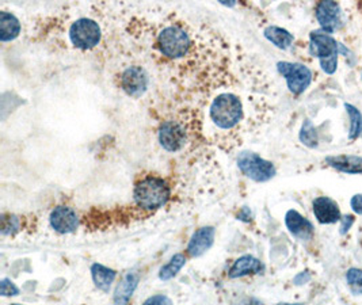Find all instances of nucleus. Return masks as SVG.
<instances>
[{
  "label": "nucleus",
  "mask_w": 362,
  "mask_h": 305,
  "mask_svg": "<svg viewBox=\"0 0 362 305\" xmlns=\"http://www.w3.org/2000/svg\"><path fill=\"white\" fill-rule=\"evenodd\" d=\"M278 72L287 80L290 93L294 95H301L312 81L311 70L300 63L280 61L277 64Z\"/></svg>",
  "instance_id": "423d86ee"
},
{
  "label": "nucleus",
  "mask_w": 362,
  "mask_h": 305,
  "mask_svg": "<svg viewBox=\"0 0 362 305\" xmlns=\"http://www.w3.org/2000/svg\"><path fill=\"white\" fill-rule=\"evenodd\" d=\"M215 228L213 227H202L197 229L189 242L188 254L193 258L205 254L215 242Z\"/></svg>",
  "instance_id": "4468645a"
},
{
  "label": "nucleus",
  "mask_w": 362,
  "mask_h": 305,
  "mask_svg": "<svg viewBox=\"0 0 362 305\" xmlns=\"http://www.w3.org/2000/svg\"><path fill=\"white\" fill-rule=\"evenodd\" d=\"M239 219L244 220V221H250V220H251V212H250V209L243 208V210H241V213L239 214Z\"/></svg>",
  "instance_id": "7c9ffc66"
},
{
  "label": "nucleus",
  "mask_w": 362,
  "mask_h": 305,
  "mask_svg": "<svg viewBox=\"0 0 362 305\" xmlns=\"http://www.w3.org/2000/svg\"><path fill=\"white\" fill-rule=\"evenodd\" d=\"M186 263V258L183 254H175L171 259H169V263L165 265L160 272H159V279L162 281H169L171 279H174L179 272L181 269L185 266Z\"/></svg>",
  "instance_id": "4be33fe9"
},
{
  "label": "nucleus",
  "mask_w": 362,
  "mask_h": 305,
  "mask_svg": "<svg viewBox=\"0 0 362 305\" xmlns=\"http://www.w3.org/2000/svg\"><path fill=\"white\" fill-rule=\"evenodd\" d=\"M135 201L144 210H155L166 205L169 198V186L158 177H145L139 180L133 191Z\"/></svg>",
  "instance_id": "7ed1b4c3"
},
{
  "label": "nucleus",
  "mask_w": 362,
  "mask_h": 305,
  "mask_svg": "<svg viewBox=\"0 0 362 305\" xmlns=\"http://www.w3.org/2000/svg\"><path fill=\"white\" fill-rule=\"evenodd\" d=\"M91 277L98 289H100L102 292H109L112 283L117 277V273L103 265L94 263L91 266Z\"/></svg>",
  "instance_id": "aec40b11"
},
{
  "label": "nucleus",
  "mask_w": 362,
  "mask_h": 305,
  "mask_svg": "<svg viewBox=\"0 0 362 305\" xmlns=\"http://www.w3.org/2000/svg\"><path fill=\"white\" fill-rule=\"evenodd\" d=\"M143 305H174L171 299L167 296H163V295H156V296H152V297H148L145 300Z\"/></svg>",
  "instance_id": "cd10ccee"
},
{
  "label": "nucleus",
  "mask_w": 362,
  "mask_h": 305,
  "mask_svg": "<svg viewBox=\"0 0 362 305\" xmlns=\"http://www.w3.org/2000/svg\"><path fill=\"white\" fill-rule=\"evenodd\" d=\"M21 33L18 18L7 11L0 13V41L7 42L15 40Z\"/></svg>",
  "instance_id": "a211bd4d"
},
{
  "label": "nucleus",
  "mask_w": 362,
  "mask_h": 305,
  "mask_svg": "<svg viewBox=\"0 0 362 305\" xmlns=\"http://www.w3.org/2000/svg\"><path fill=\"white\" fill-rule=\"evenodd\" d=\"M349 116V140L356 141L362 134V113L352 103H345Z\"/></svg>",
  "instance_id": "412c9836"
},
{
  "label": "nucleus",
  "mask_w": 362,
  "mask_h": 305,
  "mask_svg": "<svg viewBox=\"0 0 362 305\" xmlns=\"http://www.w3.org/2000/svg\"><path fill=\"white\" fill-rule=\"evenodd\" d=\"M121 88L132 98H140L148 88V75L139 65L126 68L120 77Z\"/></svg>",
  "instance_id": "9d476101"
},
{
  "label": "nucleus",
  "mask_w": 362,
  "mask_h": 305,
  "mask_svg": "<svg viewBox=\"0 0 362 305\" xmlns=\"http://www.w3.org/2000/svg\"><path fill=\"white\" fill-rule=\"evenodd\" d=\"M350 206L356 214H362V194H356L350 200Z\"/></svg>",
  "instance_id": "c85d7f7f"
},
{
  "label": "nucleus",
  "mask_w": 362,
  "mask_h": 305,
  "mask_svg": "<svg viewBox=\"0 0 362 305\" xmlns=\"http://www.w3.org/2000/svg\"><path fill=\"white\" fill-rule=\"evenodd\" d=\"M264 34L273 45H276L277 48H280L282 51L289 49L293 41H294V37L290 31H288L287 29L278 27V26L266 27Z\"/></svg>",
  "instance_id": "6ab92c4d"
},
{
  "label": "nucleus",
  "mask_w": 362,
  "mask_h": 305,
  "mask_svg": "<svg viewBox=\"0 0 362 305\" xmlns=\"http://www.w3.org/2000/svg\"><path fill=\"white\" fill-rule=\"evenodd\" d=\"M354 221H356V219H354V216L353 214H345V216H342V219H340V227H339V233L340 235H346L350 228L353 227V224H354Z\"/></svg>",
  "instance_id": "bb28decb"
},
{
  "label": "nucleus",
  "mask_w": 362,
  "mask_h": 305,
  "mask_svg": "<svg viewBox=\"0 0 362 305\" xmlns=\"http://www.w3.org/2000/svg\"><path fill=\"white\" fill-rule=\"evenodd\" d=\"M159 143L169 152L181 151L188 143V127L176 120L165 121L159 127Z\"/></svg>",
  "instance_id": "6e6552de"
},
{
  "label": "nucleus",
  "mask_w": 362,
  "mask_h": 305,
  "mask_svg": "<svg viewBox=\"0 0 362 305\" xmlns=\"http://www.w3.org/2000/svg\"><path fill=\"white\" fill-rule=\"evenodd\" d=\"M299 139L308 148H316L319 146L317 129L315 127L314 123L311 120H306L303 123V127L300 129Z\"/></svg>",
  "instance_id": "5701e85b"
},
{
  "label": "nucleus",
  "mask_w": 362,
  "mask_h": 305,
  "mask_svg": "<svg viewBox=\"0 0 362 305\" xmlns=\"http://www.w3.org/2000/svg\"><path fill=\"white\" fill-rule=\"evenodd\" d=\"M248 305H264V303L259 302V300H257V299H251Z\"/></svg>",
  "instance_id": "2f4dec72"
},
{
  "label": "nucleus",
  "mask_w": 362,
  "mask_h": 305,
  "mask_svg": "<svg viewBox=\"0 0 362 305\" xmlns=\"http://www.w3.org/2000/svg\"><path fill=\"white\" fill-rule=\"evenodd\" d=\"M316 19L320 25V30L329 34L338 31L343 26V14L339 3L331 0H324L317 3Z\"/></svg>",
  "instance_id": "1a4fd4ad"
},
{
  "label": "nucleus",
  "mask_w": 362,
  "mask_h": 305,
  "mask_svg": "<svg viewBox=\"0 0 362 305\" xmlns=\"http://www.w3.org/2000/svg\"><path fill=\"white\" fill-rule=\"evenodd\" d=\"M50 226L59 233H73L79 227V217L76 212L68 206H57L52 210L49 217Z\"/></svg>",
  "instance_id": "9b49d317"
},
{
  "label": "nucleus",
  "mask_w": 362,
  "mask_h": 305,
  "mask_svg": "<svg viewBox=\"0 0 362 305\" xmlns=\"http://www.w3.org/2000/svg\"><path fill=\"white\" fill-rule=\"evenodd\" d=\"M13 305H21V304H13Z\"/></svg>",
  "instance_id": "72a5a7b5"
},
{
  "label": "nucleus",
  "mask_w": 362,
  "mask_h": 305,
  "mask_svg": "<svg viewBox=\"0 0 362 305\" xmlns=\"http://www.w3.org/2000/svg\"><path fill=\"white\" fill-rule=\"evenodd\" d=\"M310 54L319 60L320 68L327 75H334L338 70L339 42L323 30L310 34Z\"/></svg>",
  "instance_id": "f03ea898"
},
{
  "label": "nucleus",
  "mask_w": 362,
  "mask_h": 305,
  "mask_svg": "<svg viewBox=\"0 0 362 305\" xmlns=\"http://www.w3.org/2000/svg\"><path fill=\"white\" fill-rule=\"evenodd\" d=\"M285 226L290 233L300 240H311L315 228L312 223L297 210H288L285 214Z\"/></svg>",
  "instance_id": "ddd939ff"
},
{
  "label": "nucleus",
  "mask_w": 362,
  "mask_h": 305,
  "mask_svg": "<svg viewBox=\"0 0 362 305\" xmlns=\"http://www.w3.org/2000/svg\"><path fill=\"white\" fill-rule=\"evenodd\" d=\"M211 120L220 129H232L243 118L241 98L234 94H221L211 104Z\"/></svg>",
  "instance_id": "20e7f679"
},
{
  "label": "nucleus",
  "mask_w": 362,
  "mask_h": 305,
  "mask_svg": "<svg viewBox=\"0 0 362 305\" xmlns=\"http://www.w3.org/2000/svg\"><path fill=\"white\" fill-rule=\"evenodd\" d=\"M193 45L189 31L179 24L166 25L156 37V47L162 56L169 60H179L189 54Z\"/></svg>",
  "instance_id": "f257e3e1"
},
{
  "label": "nucleus",
  "mask_w": 362,
  "mask_h": 305,
  "mask_svg": "<svg viewBox=\"0 0 362 305\" xmlns=\"http://www.w3.org/2000/svg\"><path fill=\"white\" fill-rule=\"evenodd\" d=\"M238 167L247 178L255 182H267L276 175L274 164L255 152L239 153Z\"/></svg>",
  "instance_id": "39448f33"
},
{
  "label": "nucleus",
  "mask_w": 362,
  "mask_h": 305,
  "mask_svg": "<svg viewBox=\"0 0 362 305\" xmlns=\"http://www.w3.org/2000/svg\"><path fill=\"white\" fill-rule=\"evenodd\" d=\"M139 274L137 273H128L123 276V279L121 280L120 283L116 288L114 292V305H128L137 285H139Z\"/></svg>",
  "instance_id": "f3484780"
},
{
  "label": "nucleus",
  "mask_w": 362,
  "mask_h": 305,
  "mask_svg": "<svg viewBox=\"0 0 362 305\" xmlns=\"http://www.w3.org/2000/svg\"><path fill=\"white\" fill-rule=\"evenodd\" d=\"M100 27L96 21L80 18L70 29L71 42L79 49H93L100 41Z\"/></svg>",
  "instance_id": "0eeeda50"
},
{
  "label": "nucleus",
  "mask_w": 362,
  "mask_h": 305,
  "mask_svg": "<svg viewBox=\"0 0 362 305\" xmlns=\"http://www.w3.org/2000/svg\"><path fill=\"white\" fill-rule=\"evenodd\" d=\"M346 281L353 289H361L362 288V270L357 267H352L346 273Z\"/></svg>",
  "instance_id": "393cba45"
},
{
  "label": "nucleus",
  "mask_w": 362,
  "mask_h": 305,
  "mask_svg": "<svg viewBox=\"0 0 362 305\" xmlns=\"http://www.w3.org/2000/svg\"><path fill=\"white\" fill-rule=\"evenodd\" d=\"M265 270V265L252 255H243L235 260L232 267L229 269L228 276L231 279H239L250 274H261Z\"/></svg>",
  "instance_id": "2eb2a0df"
},
{
  "label": "nucleus",
  "mask_w": 362,
  "mask_h": 305,
  "mask_svg": "<svg viewBox=\"0 0 362 305\" xmlns=\"http://www.w3.org/2000/svg\"><path fill=\"white\" fill-rule=\"evenodd\" d=\"M20 293L18 286L8 279H3L0 281V295L7 297V296H17Z\"/></svg>",
  "instance_id": "a878e982"
},
{
  "label": "nucleus",
  "mask_w": 362,
  "mask_h": 305,
  "mask_svg": "<svg viewBox=\"0 0 362 305\" xmlns=\"http://www.w3.org/2000/svg\"><path fill=\"white\" fill-rule=\"evenodd\" d=\"M324 162L345 174H362V156L357 155H333L327 156Z\"/></svg>",
  "instance_id": "dca6fc26"
},
{
  "label": "nucleus",
  "mask_w": 362,
  "mask_h": 305,
  "mask_svg": "<svg viewBox=\"0 0 362 305\" xmlns=\"http://www.w3.org/2000/svg\"><path fill=\"white\" fill-rule=\"evenodd\" d=\"M277 305H304V304H289V303H280V304Z\"/></svg>",
  "instance_id": "473e14b6"
},
{
  "label": "nucleus",
  "mask_w": 362,
  "mask_h": 305,
  "mask_svg": "<svg viewBox=\"0 0 362 305\" xmlns=\"http://www.w3.org/2000/svg\"><path fill=\"white\" fill-rule=\"evenodd\" d=\"M312 210L316 220L320 224H335L342 219L338 203L326 196L315 198L312 203Z\"/></svg>",
  "instance_id": "f8f14e48"
},
{
  "label": "nucleus",
  "mask_w": 362,
  "mask_h": 305,
  "mask_svg": "<svg viewBox=\"0 0 362 305\" xmlns=\"http://www.w3.org/2000/svg\"><path fill=\"white\" fill-rule=\"evenodd\" d=\"M310 280H311L310 273L303 272V273H300V274H297V276L294 277L293 282H294V285H304V283H307Z\"/></svg>",
  "instance_id": "c756f323"
},
{
  "label": "nucleus",
  "mask_w": 362,
  "mask_h": 305,
  "mask_svg": "<svg viewBox=\"0 0 362 305\" xmlns=\"http://www.w3.org/2000/svg\"><path fill=\"white\" fill-rule=\"evenodd\" d=\"M21 228V220L20 217L14 214H3L1 216V233L3 235H14Z\"/></svg>",
  "instance_id": "b1692460"
}]
</instances>
